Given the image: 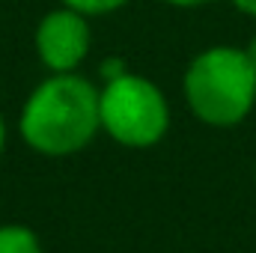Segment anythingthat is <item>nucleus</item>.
Listing matches in <instances>:
<instances>
[{"label": "nucleus", "mask_w": 256, "mask_h": 253, "mask_svg": "<svg viewBox=\"0 0 256 253\" xmlns=\"http://www.w3.org/2000/svg\"><path fill=\"white\" fill-rule=\"evenodd\" d=\"M185 98L206 126H236L256 102V66L244 48L218 45L196 54L185 72Z\"/></svg>", "instance_id": "obj_2"}, {"label": "nucleus", "mask_w": 256, "mask_h": 253, "mask_svg": "<svg viewBox=\"0 0 256 253\" xmlns=\"http://www.w3.org/2000/svg\"><path fill=\"white\" fill-rule=\"evenodd\" d=\"M244 51H248V57H250V63L256 66V39L250 42V45H248V48H244Z\"/></svg>", "instance_id": "obj_10"}, {"label": "nucleus", "mask_w": 256, "mask_h": 253, "mask_svg": "<svg viewBox=\"0 0 256 253\" xmlns=\"http://www.w3.org/2000/svg\"><path fill=\"white\" fill-rule=\"evenodd\" d=\"M236 3V9H242L244 15H254L256 18V0H232Z\"/></svg>", "instance_id": "obj_8"}, {"label": "nucleus", "mask_w": 256, "mask_h": 253, "mask_svg": "<svg viewBox=\"0 0 256 253\" xmlns=\"http://www.w3.org/2000/svg\"><path fill=\"white\" fill-rule=\"evenodd\" d=\"M3 143H6V122H3V116H0V152H3Z\"/></svg>", "instance_id": "obj_11"}, {"label": "nucleus", "mask_w": 256, "mask_h": 253, "mask_svg": "<svg viewBox=\"0 0 256 253\" xmlns=\"http://www.w3.org/2000/svg\"><path fill=\"white\" fill-rule=\"evenodd\" d=\"M167 3H173V6H202L208 0H167Z\"/></svg>", "instance_id": "obj_9"}, {"label": "nucleus", "mask_w": 256, "mask_h": 253, "mask_svg": "<svg viewBox=\"0 0 256 253\" xmlns=\"http://www.w3.org/2000/svg\"><path fill=\"white\" fill-rule=\"evenodd\" d=\"M98 116L102 128L122 146L146 149L155 146L170 126V108L164 92L140 74H120L104 80L98 92Z\"/></svg>", "instance_id": "obj_3"}, {"label": "nucleus", "mask_w": 256, "mask_h": 253, "mask_svg": "<svg viewBox=\"0 0 256 253\" xmlns=\"http://www.w3.org/2000/svg\"><path fill=\"white\" fill-rule=\"evenodd\" d=\"M126 3L128 0H63V6H72L84 15H108V12H116Z\"/></svg>", "instance_id": "obj_6"}, {"label": "nucleus", "mask_w": 256, "mask_h": 253, "mask_svg": "<svg viewBox=\"0 0 256 253\" xmlns=\"http://www.w3.org/2000/svg\"><path fill=\"white\" fill-rule=\"evenodd\" d=\"M0 253H42V244L30 226L6 224L0 226Z\"/></svg>", "instance_id": "obj_5"}, {"label": "nucleus", "mask_w": 256, "mask_h": 253, "mask_svg": "<svg viewBox=\"0 0 256 253\" xmlns=\"http://www.w3.org/2000/svg\"><path fill=\"white\" fill-rule=\"evenodd\" d=\"M98 128V90L74 72H54L30 92L21 110L27 146L54 158L80 152Z\"/></svg>", "instance_id": "obj_1"}, {"label": "nucleus", "mask_w": 256, "mask_h": 253, "mask_svg": "<svg viewBox=\"0 0 256 253\" xmlns=\"http://www.w3.org/2000/svg\"><path fill=\"white\" fill-rule=\"evenodd\" d=\"M126 72L128 68L120 57H110V60L102 63V78H104V80H114V78H120V74H126Z\"/></svg>", "instance_id": "obj_7"}, {"label": "nucleus", "mask_w": 256, "mask_h": 253, "mask_svg": "<svg viewBox=\"0 0 256 253\" xmlns=\"http://www.w3.org/2000/svg\"><path fill=\"white\" fill-rule=\"evenodd\" d=\"M36 54L51 72H74L90 54L86 15L72 6L48 12L36 27Z\"/></svg>", "instance_id": "obj_4"}]
</instances>
